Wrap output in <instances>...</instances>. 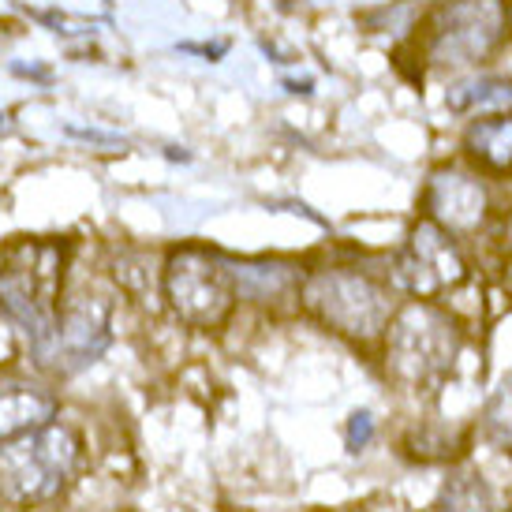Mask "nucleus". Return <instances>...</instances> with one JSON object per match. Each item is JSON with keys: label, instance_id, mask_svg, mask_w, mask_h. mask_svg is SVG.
<instances>
[{"label": "nucleus", "instance_id": "1", "mask_svg": "<svg viewBox=\"0 0 512 512\" xmlns=\"http://www.w3.org/2000/svg\"><path fill=\"white\" fill-rule=\"evenodd\" d=\"M79 471V438L68 427L45 423L0 441V498L12 505H45Z\"/></svg>", "mask_w": 512, "mask_h": 512}, {"label": "nucleus", "instance_id": "2", "mask_svg": "<svg viewBox=\"0 0 512 512\" xmlns=\"http://www.w3.org/2000/svg\"><path fill=\"white\" fill-rule=\"evenodd\" d=\"M389 370L400 385L408 389H438L449 370H453L456 356H460V326L438 307H430L423 299H415L408 307H400L389 318Z\"/></svg>", "mask_w": 512, "mask_h": 512}, {"label": "nucleus", "instance_id": "3", "mask_svg": "<svg viewBox=\"0 0 512 512\" xmlns=\"http://www.w3.org/2000/svg\"><path fill=\"white\" fill-rule=\"evenodd\" d=\"M512 38L509 0H445L430 23L427 60L441 72L479 68Z\"/></svg>", "mask_w": 512, "mask_h": 512}, {"label": "nucleus", "instance_id": "4", "mask_svg": "<svg viewBox=\"0 0 512 512\" xmlns=\"http://www.w3.org/2000/svg\"><path fill=\"white\" fill-rule=\"evenodd\" d=\"M57 296H60V247L27 243L0 270V311L23 326L34 352L45 356L57 337Z\"/></svg>", "mask_w": 512, "mask_h": 512}, {"label": "nucleus", "instance_id": "5", "mask_svg": "<svg viewBox=\"0 0 512 512\" xmlns=\"http://www.w3.org/2000/svg\"><path fill=\"white\" fill-rule=\"evenodd\" d=\"M299 296L307 303V311L318 314L329 329H337L344 337H359V341L378 337L393 318L389 292L356 270L311 273L299 288Z\"/></svg>", "mask_w": 512, "mask_h": 512}, {"label": "nucleus", "instance_id": "6", "mask_svg": "<svg viewBox=\"0 0 512 512\" xmlns=\"http://www.w3.org/2000/svg\"><path fill=\"white\" fill-rule=\"evenodd\" d=\"M165 296L187 326L217 329L236 303L232 266L206 247H184L165 266Z\"/></svg>", "mask_w": 512, "mask_h": 512}, {"label": "nucleus", "instance_id": "7", "mask_svg": "<svg viewBox=\"0 0 512 512\" xmlns=\"http://www.w3.org/2000/svg\"><path fill=\"white\" fill-rule=\"evenodd\" d=\"M393 277L415 299H434L468 277V262L453 243V232H445L434 221H419L408 232V243L400 247Z\"/></svg>", "mask_w": 512, "mask_h": 512}, {"label": "nucleus", "instance_id": "8", "mask_svg": "<svg viewBox=\"0 0 512 512\" xmlns=\"http://www.w3.org/2000/svg\"><path fill=\"white\" fill-rule=\"evenodd\" d=\"M427 210L430 221L445 232H475L490 214V195L475 172L460 169V165H445V169L430 172Z\"/></svg>", "mask_w": 512, "mask_h": 512}, {"label": "nucleus", "instance_id": "9", "mask_svg": "<svg viewBox=\"0 0 512 512\" xmlns=\"http://www.w3.org/2000/svg\"><path fill=\"white\" fill-rule=\"evenodd\" d=\"M105 348H109V307H105V299H75V303H68V311L60 314L57 337L42 356V363L57 359V367L75 370L94 363Z\"/></svg>", "mask_w": 512, "mask_h": 512}, {"label": "nucleus", "instance_id": "10", "mask_svg": "<svg viewBox=\"0 0 512 512\" xmlns=\"http://www.w3.org/2000/svg\"><path fill=\"white\" fill-rule=\"evenodd\" d=\"M53 415H57V400L42 385H30V382L0 385V441L45 427Z\"/></svg>", "mask_w": 512, "mask_h": 512}, {"label": "nucleus", "instance_id": "11", "mask_svg": "<svg viewBox=\"0 0 512 512\" xmlns=\"http://www.w3.org/2000/svg\"><path fill=\"white\" fill-rule=\"evenodd\" d=\"M464 150L490 172H512V113H490L471 120Z\"/></svg>", "mask_w": 512, "mask_h": 512}, {"label": "nucleus", "instance_id": "12", "mask_svg": "<svg viewBox=\"0 0 512 512\" xmlns=\"http://www.w3.org/2000/svg\"><path fill=\"white\" fill-rule=\"evenodd\" d=\"M232 285H236V296L243 299L277 303V299L299 296L303 281L292 266H281V262H240L232 266Z\"/></svg>", "mask_w": 512, "mask_h": 512}, {"label": "nucleus", "instance_id": "13", "mask_svg": "<svg viewBox=\"0 0 512 512\" xmlns=\"http://www.w3.org/2000/svg\"><path fill=\"white\" fill-rule=\"evenodd\" d=\"M445 105L453 113H475V109H512V83L494 75H471L456 79L445 94Z\"/></svg>", "mask_w": 512, "mask_h": 512}, {"label": "nucleus", "instance_id": "14", "mask_svg": "<svg viewBox=\"0 0 512 512\" xmlns=\"http://www.w3.org/2000/svg\"><path fill=\"white\" fill-rule=\"evenodd\" d=\"M438 512H498V501L483 475H456L441 490Z\"/></svg>", "mask_w": 512, "mask_h": 512}, {"label": "nucleus", "instance_id": "15", "mask_svg": "<svg viewBox=\"0 0 512 512\" xmlns=\"http://www.w3.org/2000/svg\"><path fill=\"white\" fill-rule=\"evenodd\" d=\"M483 430L501 445H512V374H505L490 393L483 412Z\"/></svg>", "mask_w": 512, "mask_h": 512}, {"label": "nucleus", "instance_id": "16", "mask_svg": "<svg viewBox=\"0 0 512 512\" xmlns=\"http://www.w3.org/2000/svg\"><path fill=\"white\" fill-rule=\"evenodd\" d=\"M370 438H374V419H370V412H356L348 419V449L359 453Z\"/></svg>", "mask_w": 512, "mask_h": 512}, {"label": "nucleus", "instance_id": "17", "mask_svg": "<svg viewBox=\"0 0 512 512\" xmlns=\"http://www.w3.org/2000/svg\"><path fill=\"white\" fill-rule=\"evenodd\" d=\"M68 135H75V139H83V143H98V146H124L116 135H105V131H86V128H68Z\"/></svg>", "mask_w": 512, "mask_h": 512}, {"label": "nucleus", "instance_id": "18", "mask_svg": "<svg viewBox=\"0 0 512 512\" xmlns=\"http://www.w3.org/2000/svg\"><path fill=\"white\" fill-rule=\"evenodd\" d=\"M12 72L27 75V79H38V83H49V72H45V68H23V64H15Z\"/></svg>", "mask_w": 512, "mask_h": 512}, {"label": "nucleus", "instance_id": "19", "mask_svg": "<svg viewBox=\"0 0 512 512\" xmlns=\"http://www.w3.org/2000/svg\"><path fill=\"white\" fill-rule=\"evenodd\" d=\"M288 94H311V83H292V79H288Z\"/></svg>", "mask_w": 512, "mask_h": 512}, {"label": "nucleus", "instance_id": "20", "mask_svg": "<svg viewBox=\"0 0 512 512\" xmlns=\"http://www.w3.org/2000/svg\"><path fill=\"white\" fill-rule=\"evenodd\" d=\"M0 128H4V113H0Z\"/></svg>", "mask_w": 512, "mask_h": 512}]
</instances>
